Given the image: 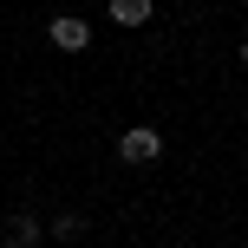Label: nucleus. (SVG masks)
Returning a JSON list of instances; mask_svg holds the SVG:
<instances>
[{
	"mask_svg": "<svg viewBox=\"0 0 248 248\" xmlns=\"http://www.w3.org/2000/svg\"><path fill=\"white\" fill-rule=\"evenodd\" d=\"M118 150H124L131 163H150L163 144H157V131H150V124H137V131H124V144H118Z\"/></svg>",
	"mask_w": 248,
	"mask_h": 248,
	"instance_id": "f257e3e1",
	"label": "nucleus"
},
{
	"mask_svg": "<svg viewBox=\"0 0 248 248\" xmlns=\"http://www.w3.org/2000/svg\"><path fill=\"white\" fill-rule=\"evenodd\" d=\"M85 20H52V46H59V52H85Z\"/></svg>",
	"mask_w": 248,
	"mask_h": 248,
	"instance_id": "f03ea898",
	"label": "nucleus"
},
{
	"mask_svg": "<svg viewBox=\"0 0 248 248\" xmlns=\"http://www.w3.org/2000/svg\"><path fill=\"white\" fill-rule=\"evenodd\" d=\"M111 20H124V26L150 20V0H111Z\"/></svg>",
	"mask_w": 248,
	"mask_h": 248,
	"instance_id": "7ed1b4c3",
	"label": "nucleus"
}]
</instances>
